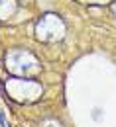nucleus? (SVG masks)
I'll list each match as a JSON object with an SVG mask.
<instances>
[{
  "label": "nucleus",
  "instance_id": "1",
  "mask_svg": "<svg viewBox=\"0 0 116 127\" xmlns=\"http://www.w3.org/2000/svg\"><path fill=\"white\" fill-rule=\"evenodd\" d=\"M49 24H51V16H43L39 20V24H37V37L43 39V41L57 39V37H61L63 32H65V26H63V22H61L59 18H55L53 26H49Z\"/></svg>",
  "mask_w": 116,
  "mask_h": 127
},
{
  "label": "nucleus",
  "instance_id": "3",
  "mask_svg": "<svg viewBox=\"0 0 116 127\" xmlns=\"http://www.w3.org/2000/svg\"><path fill=\"white\" fill-rule=\"evenodd\" d=\"M112 10H114V14H116V4H114V6H112Z\"/></svg>",
  "mask_w": 116,
  "mask_h": 127
},
{
  "label": "nucleus",
  "instance_id": "2",
  "mask_svg": "<svg viewBox=\"0 0 116 127\" xmlns=\"http://www.w3.org/2000/svg\"><path fill=\"white\" fill-rule=\"evenodd\" d=\"M0 123H2V127H6V119H4V111L0 110Z\"/></svg>",
  "mask_w": 116,
  "mask_h": 127
}]
</instances>
